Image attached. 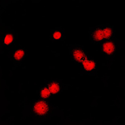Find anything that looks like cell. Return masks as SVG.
I'll return each instance as SVG.
<instances>
[{
	"label": "cell",
	"instance_id": "obj_3",
	"mask_svg": "<svg viewBox=\"0 0 125 125\" xmlns=\"http://www.w3.org/2000/svg\"><path fill=\"white\" fill-rule=\"evenodd\" d=\"M70 49L71 58L74 62H82L86 58V55L83 47L79 45H74L70 47Z\"/></svg>",
	"mask_w": 125,
	"mask_h": 125
},
{
	"label": "cell",
	"instance_id": "obj_8",
	"mask_svg": "<svg viewBox=\"0 0 125 125\" xmlns=\"http://www.w3.org/2000/svg\"><path fill=\"white\" fill-rule=\"evenodd\" d=\"M14 36L13 35V34H11V33H7L6 34H5V36L3 38V43L4 44V46H9L11 44L13 43L14 41Z\"/></svg>",
	"mask_w": 125,
	"mask_h": 125
},
{
	"label": "cell",
	"instance_id": "obj_2",
	"mask_svg": "<svg viewBox=\"0 0 125 125\" xmlns=\"http://www.w3.org/2000/svg\"><path fill=\"white\" fill-rule=\"evenodd\" d=\"M113 33V28L110 26H101L93 29L90 31V38L94 43L111 38Z\"/></svg>",
	"mask_w": 125,
	"mask_h": 125
},
{
	"label": "cell",
	"instance_id": "obj_6",
	"mask_svg": "<svg viewBox=\"0 0 125 125\" xmlns=\"http://www.w3.org/2000/svg\"><path fill=\"white\" fill-rule=\"evenodd\" d=\"M25 56V52L23 50H16L13 54V60L15 62L21 61Z\"/></svg>",
	"mask_w": 125,
	"mask_h": 125
},
{
	"label": "cell",
	"instance_id": "obj_9",
	"mask_svg": "<svg viewBox=\"0 0 125 125\" xmlns=\"http://www.w3.org/2000/svg\"><path fill=\"white\" fill-rule=\"evenodd\" d=\"M51 36H52L54 40H61L62 36V32L59 30H53V31L52 32V34H51Z\"/></svg>",
	"mask_w": 125,
	"mask_h": 125
},
{
	"label": "cell",
	"instance_id": "obj_5",
	"mask_svg": "<svg viewBox=\"0 0 125 125\" xmlns=\"http://www.w3.org/2000/svg\"><path fill=\"white\" fill-rule=\"evenodd\" d=\"M102 50L107 55H111L115 51V44L113 41H106L103 44Z\"/></svg>",
	"mask_w": 125,
	"mask_h": 125
},
{
	"label": "cell",
	"instance_id": "obj_1",
	"mask_svg": "<svg viewBox=\"0 0 125 125\" xmlns=\"http://www.w3.org/2000/svg\"><path fill=\"white\" fill-rule=\"evenodd\" d=\"M32 113L36 119H44L50 117L53 113V107L49 103L41 100L33 104Z\"/></svg>",
	"mask_w": 125,
	"mask_h": 125
},
{
	"label": "cell",
	"instance_id": "obj_4",
	"mask_svg": "<svg viewBox=\"0 0 125 125\" xmlns=\"http://www.w3.org/2000/svg\"><path fill=\"white\" fill-rule=\"evenodd\" d=\"M83 71L88 73H93L96 69V63L94 61L88 60L86 58L82 61Z\"/></svg>",
	"mask_w": 125,
	"mask_h": 125
},
{
	"label": "cell",
	"instance_id": "obj_7",
	"mask_svg": "<svg viewBox=\"0 0 125 125\" xmlns=\"http://www.w3.org/2000/svg\"><path fill=\"white\" fill-rule=\"evenodd\" d=\"M48 88L51 93L57 94L60 91V85L58 82H52L48 84Z\"/></svg>",
	"mask_w": 125,
	"mask_h": 125
},
{
	"label": "cell",
	"instance_id": "obj_10",
	"mask_svg": "<svg viewBox=\"0 0 125 125\" xmlns=\"http://www.w3.org/2000/svg\"><path fill=\"white\" fill-rule=\"evenodd\" d=\"M50 94H51V92H50L48 88H43L40 91V97L42 98H44V99L49 98Z\"/></svg>",
	"mask_w": 125,
	"mask_h": 125
}]
</instances>
